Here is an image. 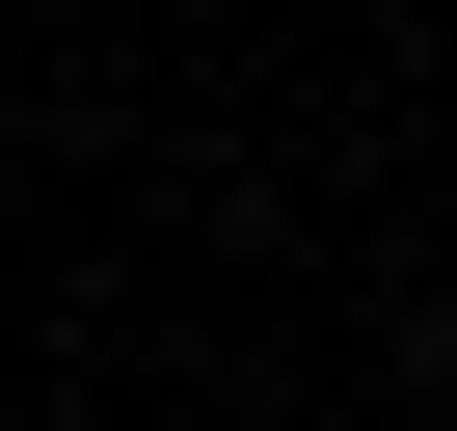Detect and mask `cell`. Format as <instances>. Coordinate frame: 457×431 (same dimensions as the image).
<instances>
[{
	"label": "cell",
	"mask_w": 457,
	"mask_h": 431,
	"mask_svg": "<svg viewBox=\"0 0 457 431\" xmlns=\"http://www.w3.org/2000/svg\"><path fill=\"white\" fill-rule=\"evenodd\" d=\"M430 404H457V297H430Z\"/></svg>",
	"instance_id": "obj_1"
}]
</instances>
